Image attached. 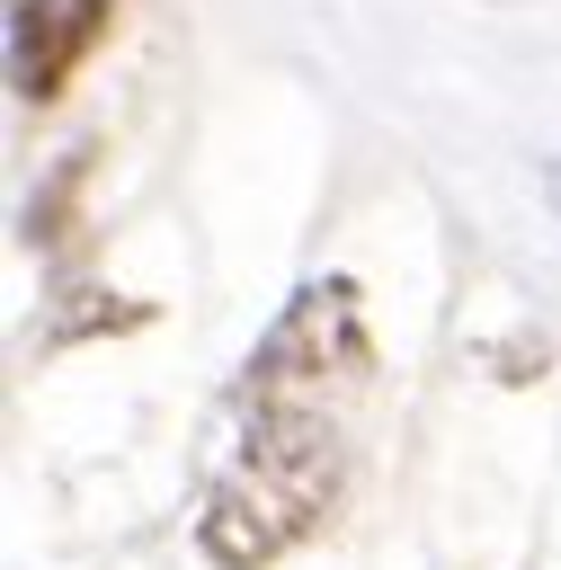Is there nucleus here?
Wrapping results in <instances>:
<instances>
[{"instance_id": "f257e3e1", "label": "nucleus", "mask_w": 561, "mask_h": 570, "mask_svg": "<svg viewBox=\"0 0 561 570\" xmlns=\"http://www.w3.org/2000/svg\"><path fill=\"white\" fill-rule=\"evenodd\" d=\"M338 436L321 410L303 401H249V445L240 463L205 490V517H196V543L205 561L223 570H267L276 552H294L329 499H338Z\"/></svg>"}, {"instance_id": "f03ea898", "label": "nucleus", "mask_w": 561, "mask_h": 570, "mask_svg": "<svg viewBox=\"0 0 561 570\" xmlns=\"http://www.w3.org/2000/svg\"><path fill=\"white\" fill-rule=\"evenodd\" d=\"M374 347H365V321H356V285L347 276H321L285 303V321L258 338L249 356V401H303L321 392L329 374H365Z\"/></svg>"}, {"instance_id": "7ed1b4c3", "label": "nucleus", "mask_w": 561, "mask_h": 570, "mask_svg": "<svg viewBox=\"0 0 561 570\" xmlns=\"http://www.w3.org/2000/svg\"><path fill=\"white\" fill-rule=\"evenodd\" d=\"M107 27H116V0H18L9 9V80H18V98H62L71 89V71L107 45Z\"/></svg>"}, {"instance_id": "20e7f679", "label": "nucleus", "mask_w": 561, "mask_h": 570, "mask_svg": "<svg viewBox=\"0 0 561 570\" xmlns=\"http://www.w3.org/2000/svg\"><path fill=\"white\" fill-rule=\"evenodd\" d=\"M134 321H142V303H107L98 285H71V303H53V321H45V347H71L89 330H134Z\"/></svg>"}, {"instance_id": "39448f33", "label": "nucleus", "mask_w": 561, "mask_h": 570, "mask_svg": "<svg viewBox=\"0 0 561 570\" xmlns=\"http://www.w3.org/2000/svg\"><path fill=\"white\" fill-rule=\"evenodd\" d=\"M80 169H89V160L71 151V160H62V169L36 187V205H27V240H45V249L62 240V214H71V187H80Z\"/></svg>"}, {"instance_id": "423d86ee", "label": "nucleus", "mask_w": 561, "mask_h": 570, "mask_svg": "<svg viewBox=\"0 0 561 570\" xmlns=\"http://www.w3.org/2000/svg\"><path fill=\"white\" fill-rule=\"evenodd\" d=\"M543 365H552V347H543V338H534V347H525V338H508V347H499V383H534Z\"/></svg>"}, {"instance_id": "0eeeda50", "label": "nucleus", "mask_w": 561, "mask_h": 570, "mask_svg": "<svg viewBox=\"0 0 561 570\" xmlns=\"http://www.w3.org/2000/svg\"><path fill=\"white\" fill-rule=\"evenodd\" d=\"M543 187H552V214H561V160H543Z\"/></svg>"}]
</instances>
